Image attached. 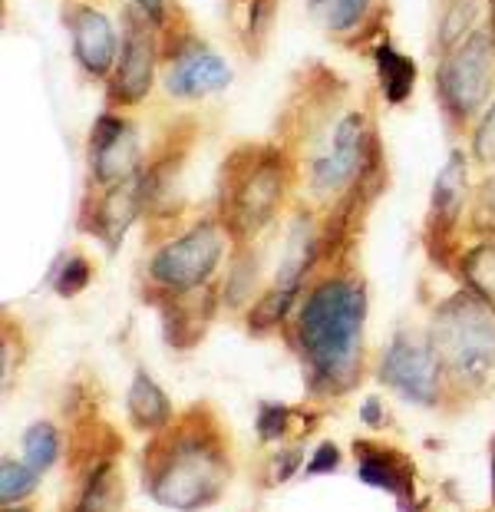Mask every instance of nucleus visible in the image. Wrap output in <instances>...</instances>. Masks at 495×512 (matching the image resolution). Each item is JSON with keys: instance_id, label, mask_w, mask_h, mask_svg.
I'll return each instance as SVG.
<instances>
[{"instance_id": "obj_15", "label": "nucleus", "mask_w": 495, "mask_h": 512, "mask_svg": "<svg viewBox=\"0 0 495 512\" xmlns=\"http://www.w3.org/2000/svg\"><path fill=\"white\" fill-rule=\"evenodd\" d=\"M212 314H215V294L208 288L169 294L162 304L165 341L172 347H192L202 337L205 324L212 321Z\"/></svg>"}, {"instance_id": "obj_22", "label": "nucleus", "mask_w": 495, "mask_h": 512, "mask_svg": "<svg viewBox=\"0 0 495 512\" xmlns=\"http://www.w3.org/2000/svg\"><path fill=\"white\" fill-rule=\"evenodd\" d=\"M462 278L469 291L495 311V242H482L462 258Z\"/></svg>"}, {"instance_id": "obj_20", "label": "nucleus", "mask_w": 495, "mask_h": 512, "mask_svg": "<svg viewBox=\"0 0 495 512\" xmlns=\"http://www.w3.org/2000/svg\"><path fill=\"white\" fill-rule=\"evenodd\" d=\"M123 509V479L109 460H103L86 476V486L80 489L73 512H119Z\"/></svg>"}, {"instance_id": "obj_3", "label": "nucleus", "mask_w": 495, "mask_h": 512, "mask_svg": "<svg viewBox=\"0 0 495 512\" xmlns=\"http://www.w3.org/2000/svg\"><path fill=\"white\" fill-rule=\"evenodd\" d=\"M429 344L453 384L482 390L495 377V311L472 291L453 294L433 311Z\"/></svg>"}, {"instance_id": "obj_4", "label": "nucleus", "mask_w": 495, "mask_h": 512, "mask_svg": "<svg viewBox=\"0 0 495 512\" xmlns=\"http://www.w3.org/2000/svg\"><path fill=\"white\" fill-rule=\"evenodd\" d=\"M288 189V162L278 149L245 146L231 152L218 185V215L235 238H251L264 228Z\"/></svg>"}, {"instance_id": "obj_26", "label": "nucleus", "mask_w": 495, "mask_h": 512, "mask_svg": "<svg viewBox=\"0 0 495 512\" xmlns=\"http://www.w3.org/2000/svg\"><path fill=\"white\" fill-rule=\"evenodd\" d=\"M37 486H40V476L33 473L27 463L4 460V466H0V499H4V509L20 503V499H27Z\"/></svg>"}, {"instance_id": "obj_36", "label": "nucleus", "mask_w": 495, "mask_h": 512, "mask_svg": "<svg viewBox=\"0 0 495 512\" xmlns=\"http://www.w3.org/2000/svg\"><path fill=\"white\" fill-rule=\"evenodd\" d=\"M489 30H492V37H495V0H489Z\"/></svg>"}, {"instance_id": "obj_12", "label": "nucleus", "mask_w": 495, "mask_h": 512, "mask_svg": "<svg viewBox=\"0 0 495 512\" xmlns=\"http://www.w3.org/2000/svg\"><path fill=\"white\" fill-rule=\"evenodd\" d=\"M66 24H70V37H73V57L83 67L86 76L93 80H103V76L113 73L116 57H119V40L116 27L103 10L76 4L66 14Z\"/></svg>"}, {"instance_id": "obj_29", "label": "nucleus", "mask_w": 495, "mask_h": 512, "mask_svg": "<svg viewBox=\"0 0 495 512\" xmlns=\"http://www.w3.org/2000/svg\"><path fill=\"white\" fill-rule=\"evenodd\" d=\"M472 232L495 238V172L476 189V199H472Z\"/></svg>"}, {"instance_id": "obj_19", "label": "nucleus", "mask_w": 495, "mask_h": 512, "mask_svg": "<svg viewBox=\"0 0 495 512\" xmlns=\"http://www.w3.org/2000/svg\"><path fill=\"white\" fill-rule=\"evenodd\" d=\"M373 60H377V76H380V90L387 96L390 106H400L413 96V86H416V63L400 53L393 47V43L383 40L377 53H373Z\"/></svg>"}, {"instance_id": "obj_8", "label": "nucleus", "mask_w": 495, "mask_h": 512, "mask_svg": "<svg viewBox=\"0 0 495 512\" xmlns=\"http://www.w3.org/2000/svg\"><path fill=\"white\" fill-rule=\"evenodd\" d=\"M156 63H159L156 24L132 7L123 14L119 57H116L113 73H109V103L136 106L146 100L152 83H156Z\"/></svg>"}, {"instance_id": "obj_23", "label": "nucleus", "mask_w": 495, "mask_h": 512, "mask_svg": "<svg viewBox=\"0 0 495 512\" xmlns=\"http://www.w3.org/2000/svg\"><path fill=\"white\" fill-rule=\"evenodd\" d=\"M57 456H60V433H57L53 423L40 420V423H33V427H27V433H24V463L30 466L33 473L43 476L53 463H57Z\"/></svg>"}, {"instance_id": "obj_27", "label": "nucleus", "mask_w": 495, "mask_h": 512, "mask_svg": "<svg viewBox=\"0 0 495 512\" xmlns=\"http://www.w3.org/2000/svg\"><path fill=\"white\" fill-rule=\"evenodd\" d=\"M255 278H258V261L251 252H241L235 258V265L228 268V278H225V294L222 298L228 304H238L245 294L255 291Z\"/></svg>"}, {"instance_id": "obj_6", "label": "nucleus", "mask_w": 495, "mask_h": 512, "mask_svg": "<svg viewBox=\"0 0 495 512\" xmlns=\"http://www.w3.org/2000/svg\"><path fill=\"white\" fill-rule=\"evenodd\" d=\"M380 156L373 129L360 110L344 113L330 126L324 146L307 166V189L321 199H340L363 179V172Z\"/></svg>"}, {"instance_id": "obj_18", "label": "nucleus", "mask_w": 495, "mask_h": 512, "mask_svg": "<svg viewBox=\"0 0 495 512\" xmlns=\"http://www.w3.org/2000/svg\"><path fill=\"white\" fill-rule=\"evenodd\" d=\"M373 0H307V14L330 37H350L367 24Z\"/></svg>"}, {"instance_id": "obj_16", "label": "nucleus", "mask_w": 495, "mask_h": 512, "mask_svg": "<svg viewBox=\"0 0 495 512\" xmlns=\"http://www.w3.org/2000/svg\"><path fill=\"white\" fill-rule=\"evenodd\" d=\"M139 212H146V209H142V195H139L136 179L109 185V189H103V199L93 205V225L90 228L103 238L109 248H119Z\"/></svg>"}, {"instance_id": "obj_31", "label": "nucleus", "mask_w": 495, "mask_h": 512, "mask_svg": "<svg viewBox=\"0 0 495 512\" xmlns=\"http://www.w3.org/2000/svg\"><path fill=\"white\" fill-rule=\"evenodd\" d=\"M291 420H294V410L284 407V403H261V413H258V437L264 443L271 440H281L284 433L291 430Z\"/></svg>"}, {"instance_id": "obj_10", "label": "nucleus", "mask_w": 495, "mask_h": 512, "mask_svg": "<svg viewBox=\"0 0 495 512\" xmlns=\"http://www.w3.org/2000/svg\"><path fill=\"white\" fill-rule=\"evenodd\" d=\"M90 172L99 189L136 179L142 172V146L136 126L116 113L99 116L90 133Z\"/></svg>"}, {"instance_id": "obj_11", "label": "nucleus", "mask_w": 495, "mask_h": 512, "mask_svg": "<svg viewBox=\"0 0 495 512\" xmlns=\"http://www.w3.org/2000/svg\"><path fill=\"white\" fill-rule=\"evenodd\" d=\"M162 83L179 100H202V96L225 90L231 83V67L202 43L185 40L175 47V53H169V70Z\"/></svg>"}, {"instance_id": "obj_17", "label": "nucleus", "mask_w": 495, "mask_h": 512, "mask_svg": "<svg viewBox=\"0 0 495 512\" xmlns=\"http://www.w3.org/2000/svg\"><path fill=\"white\" fill-rule=\"evenodd\" d=\"M126 407H129V420L136 430L159 433L172 423V403H169V397H165V390L146 374V370H136V377H132V387L126 394Z\"/></svg>"}, {"instance_id": "obj_24", "label": "nucleus", "mask_w": 495, "mask_h": 512, "mask_svg": "<svg viewBox=\"0 0 495 512\" xmlns=\"http://www.w3.org/2000/svg\"><path fill=\"white\" fill-rule=\"evenodd\" d=\"M294 298H297V291L284 288V285H271L268 291H261V298L255 301V308L248 311V328L258 331V334L278 328V324L288 318Z\"/></svg>"}, {"instance_id": "obj_33", "label": "nucleus", "mask_w": 495, "mask_h": 512, "mask_svg": "<svg viewBox=\"0 0 495 512\" xmlns=\"http://www.w3.org/2000/svg\"><path fill=\"white\" fill-rule=\"evenodd\" d=\"M340 466V450L334 443H321L314 450V460L304 466V476H317V473H330Z\"/></svg>"}, {"instance_id": "obj_1", "label": "nucleus", "mask_w": 495, "mask_h": 512, "mask_svg": "<svg viewBox=\"0 0 495 512\" xmlns=\"http://www.w3.org/2000/svg\"><path fill=\"white\" fill-rule=\"evenodd\" d=\"M363 324L367 291L354 275H330L304 294L294 314V344L301 351L311 384L324 394H347L363 367Z\"/></svg>"}, {"instance_id": "obj_25", "label": "nucleus", "mask_w": 495, "mask_h": 512, "mask_svg": "<svg viewBox=\"0 0 495 512\" xmlns=\"http://www.w3.org/2000/svg\"><path fill=\"white\" fill-rule=\"evenodd\" d=\"M274 17H278V0H248V17L241 27V43L248 53H261V47L271 37Z\"/></svg>"}, {"instance_id": "obj_38", "label": "nucleus", "mask_w": 495, "mask_h": 512, "mask_svg": "<svg viewBox=\"0 0 495 512\" xmlns=\"http://www.w3.org/2000/svg\"><path fill=\"white\" fill-rule=\"evenodd\" d=\"M4 512H10V509H4ZM14 512H33L30 506H20V509H14Z\"/></svg>"}, {"instance_id": "obj_28", "label": "nucleus", "mask_w": 495, "mask_h": 512, "mask_svg": "<svg viewBox=\"0 0 495 512\" xmlns=\"http://www.w3.org/2000/svg\"><path fill=\"white\" fill-rule=\"evenodd\" d=\"M90 278H93V265L83 255H73L60 265L53 288H57V294H63V298H76L80 291H86Z\"/></svg>"}, {"instance_id": "obj_13", "label": "nucleus", "mask_w": 495, "mask_h": 512, "mask_svg": "<svg viewBox=\"0 0 495 512\" xmlns=\"http://www.w3.org/2000/svg\"><path fill=\"white\" fill-rule=\"evenodd\" d=\"M466 195H469V162L462 152H453L446 159V166L439 169V176L433 182V195H429V238L443 242L446 235L456 232V225L466 209Z\"/></svg>"}, {"instance_id": "obj_5", "label": "nucleus", "mask_w": 495, "mask_h": 512, "mask_svg": "<svg viewBox=\"0 0 495 512\" xmlns=\"http://www.w3.org/2000/svg\"><path fill=\"white\" fill-rule=\"evenodd\" d=\"M495 83V37L492 30L472 34L443 53L436 70V96L453 126H466L489 103Z\"/></svg>"}, {"instance_id": "obj_2", "label": "nucleus", "mask_w": 495, "mask_h": 512, "mask_svg": "<svg viewBox=\"0 0 495 512\" xmlns=\"http://www.w3.org/2000/svg\"><path fill=\"white\" fill-rule=\"evenodd\" d=\"M202 413L192 407L179 423L159 430L142 453V479L149 496L162 506L195 512L225 493L231 476L228 440L218 430V420H202Z\"/></svg>"}, {"instance_id": "obj_37", "label": "nucleus", "mask_w": 495, "mask_h": 512, "mask_svg": "<svg viewBox=\"0 0 495 512\" xmlns=\"http://www.w3.org/2000/svg\"><path fill=\"white\" fill-rule=\"evenodd\" d=\"M492 496H495V440H492Z\"/></svg>"}, {"instance_id": "obj_30", "label": "nucleus", "mask_w": 495, "mask_h": 512, "mask_svg": "<svg viewBox=\"0 0 495 512\" xmlns=\"http://www.w3.org/2000/svg\"><path fill=\"white\" fill-rule=\"evenodd\" d=\"M472 159H476L479 166L495 169V103L476 123V133H472Z\"/></svg>"}, {"instance_id": "obj_34", "label": "nucleus", "mask_w": 495, "mask_h": 512, "mask_svg": "<svg viewBox=\"0 0 495 512\" xmlns=\"http://www.w3.org/2000/svg\"><path fill=\"white\" fill-rule=\"evenodd\" d=\"M132 7H136L139 14H146L156 27L165 24V0H132Z\"/></svg>"}, {"instance_id": "obj_9", "label": "nucleus", "mask_w": 495, "mask_h": 512, "mask_svg": "<svg viewBox=\"0 0 495 512\" xmlns=\"http://www.w3.org/2000/svg\"><path fill=\"white\" fill-rule=\"evenodd\" d=\"M380 380L400 397L433 407L439 400V384H443V367L429 344V334L400 331L393 337L380 361Z\"/></svg>"}, {"instance_id": "obj_14", "label": "nucleus", "mask_w": 495, "mask_h": 512, "mask_svg": "<svg viewBox=\"0 0 495 512\" xmlns=\"http://www.w3.org/2000/svg\"><path fill=\"white\" fill-rule=\"evenodd\" d=\"M360 483L387 489L403 506L413 503V460L383 443H354Z\"/></svg>"}, {"instance_id": "obj_32", "label": "nucleus", "mask_w": 495, "mask_h": 512, "mask_svg": "<svg viewBox=\"0 0 495 512\" xmlns=\"http://www.w3.org/2000/svg\"><path fill=\"white\" fill-rule=\"evenodd\" d=\"M304 460V450L301 446H291V450H278V456L271 460V483H284V479H291L297 473V466Z\"/></svg>"}, {"instance_id": "obj_35", "label": "nucleus", "mask_w": 495, "mask_h": 512, "mask_svg": "<svg viewBox=\"0 0 495 512\" xmlns=\"http://www.w3.org/2000/svg\"><path fill=\"white\" fill-rule=\"evenodd\" d=\"M360 420L367 423V427H383V403H380V397H370L367 403L360 407Z\"/></svg>"}, {"instance_id": "obj_21", "label": "nucleus", "mask_w": 495, "mask_h": 512, "mask_svg": "<svg viewBox=\"0 0 495 512\" xmlns=\"http://www.w3.org/2000/svg\"><path fill=\"white\" fill-rule=\"evenodd\" d=\"M476 20H479V0H439V20H436L439 57L466 40L476 30Z\"/></svg>"}, {"instance_id": "obj_7", "label": "nucleus", "mask_w": 495, "mask_h": 512, "mask_svg": "<svg viewBox=\"0 0 495 512\" xmlns=\"http://www.w3.org/2000/svg\"><path fill=\"white\" fill-rule=\"evenodd\" d=\"M228 225L222 219H202L189 232H182L175 242H165L149 261L152 285L165 294L205 288V281L222 265L228 245Z\"/></svg>"}]
</instances>
